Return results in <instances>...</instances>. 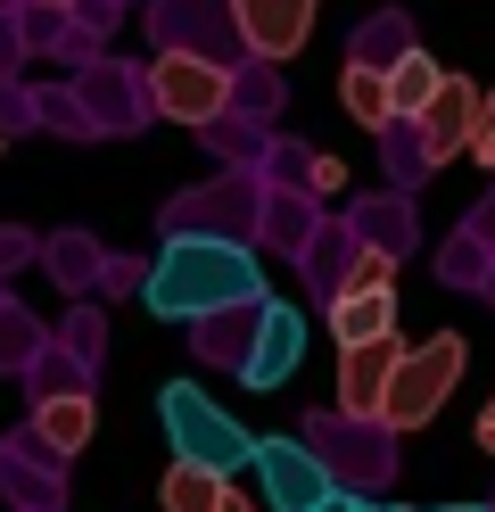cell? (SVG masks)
<instances>
[{
    "label": "cell",
    "mask_w": 495,
    "mask_h": 512,
    "mask_svg": "<svg viewBox=\"0 0 495 512\" xmlns=\"http://www.w3.org/2000/svg\"><path fill=\"white\" fill-rule=\"evenodd\" d=\"M141 298L157 323H207L223 306H264V265L240 240H165L157 265L141 281Z\"/></svg>",
    "instance_id": "obj_1"
},
{
    "label": "cell",
    "mask_w": 495,
    "mask_h": 512,
    "mask_svg": "<svg viewBox=\"0 0 495 512\" xmlns=\"http://www.w3.org/2000/svg\"><path fill=\"white\" fill-rule=\"evenodd\" d=\"M157 422H165V446H174V463H207V471H256V430H240L231 413L198 389V380H165L157 389Z\"/></svg>",
    "instance_id": "obj_2"
},
{
    "label": "cell",
    "mask_w": 495,
    "mask_h": 512,
    "mask_svg": "<svg viewBox=\"0 0 495 512\" xmlns=\"http://www.w3.org/2000/svg\"><path fill=\"white\" fill-rule=\"evenodd\" d=\"M462 364H471L462 331H438V339L405 347V364H396V380H388V405H380V430H421V422H438L446 397H454V380H462Z\"/></svg>",
    "instance_id": "obj_3"
},
{
    "label": "cell",
    "mask_w": 495,
    "mask_h": 512,
    "mask_svg": "<svg viewBox=\"0 0 495 512\" xmlns=\"http://www.w3.org/2000/svg\"><path fill=\"white\" fill-rule=\"evenodd\" d=\"M256 488L273 512H330L339 504V479H330V463L306 438H264L256 446Z\"/></svg>",
    "instance_id": "obj_4"
},
{
    "label": "cell",
    "mask_w": 495,
    "mask_h": 512,
    "mask_svg": "<svg viewBox=\"0 0 495 512\" xmlns=\"http://www.w3.org/2000/svg\"><path fill=\"white\" fill-rule=\"evenodd\" d=\"M149 100L157 116H174V124H215L223 100H231V83L215 58H198V50H165L157 67H149Z\"/></svg>",
    "instance_id": "obj_5"
},
{
    "label": "cell",
    "mask_w": 495,
    "mask_h": 512,
    "mask_svg": "<svg viewBox=\"0 0 495 512\" xmlns=\"http://www.w3.org/2000/svg\"><path fill=\"white\" fill-rule=\"evenodd\" d=\"M479 116H487V91L446 75V91L421 108V166H446V157H471L479 141Z\"/></svg>",
    "instance_id": "obj_6"
},
{
    "label": "cell",
    "mask_w": 495,
    "mask_h": 512,
    "mask_svg": "<svg viewBox=\"0 0 495 512\" xmlns=\"http://www.w3.org/2000/svg\"><path fill=\"white\" fill-rule=\"evenodd\" d=\"M306 364V314L297 306H256V347H248V389H289V372Z\"/></svg>",
    "instance_id": "obj_7"
},
{
    "label": "cell",
    "mask_w": 495,
    "mask_h": 512,
    "mask_svg": "<svg viewBox=\"0 0 495 512\" xmlns=\"http://www.w3.org/2000/svg\"><path fill=\"white\" fill-rule=\"evenodd\" d=\"M231 25H240V42L256 50V58H297L306 50V34H314V0H231Z\"/></svg>",
    "instance_id": "obj_8"
},
{
    "label": "cell",
    "mask_w": 495,
    "mask_h": 512,
    "mask_svg": "<svg viewBox=\"0 0 495 512\" xmlns=\"http://www.w3.org/2000/svg\"><path fill=\"white\" fill-rule=\"evenodd\" d=\"M405 364V339H372V347H339V405L363 413V422H380L388 405V380Z\"/></svg>",
    "instance_id": "obj_9"
},
{
    "label": "cell",
    "mask_w": 495,
    "mask_h": 512,
    "mask_svg": "<svg viewBox=\"0 0 495 512\" xmlns=\"http://www.w3.org/2000/svg\"><path fill=\"white\" fill-rule=\"evenodd\" d=\"M330 339H339V347L396 339V298L388 290H339V298H330Z\"/></svg>",
    "instance_id": "obj_10"
},
{
    "label": "cell",
    "mask_w": 495,
    "mask_h": 512,
    "mask_svg": "<svg viewBox=\"0 0 495 512\" xmlns=\"http://www.w3.org/2000/svg\"><path fill=\"white\" fill-rule=\"evenodd\" d=\"M165 512H248V496L207 463H165Z\"/></svg>",
    "instance_id": "obj_11"
},
{
    "label": "cell",
    "mask_w": 495,
    "mask_h": 512,
    "mask_svg": "<svg viewBox=\"0 0 495 512\" xmlns=\"http://www.w3.org/2000/svg\"><path fill=\"white\" fill-rule=\"evenodd\" d=\"M91 430H99V413H91V397H42V413H33V438L50 446V455H83L91 446Z\"/></svg>",
    "instance_id": "obj_12"
},
{
    "label": "cell",
    "mask_w": 495,
    "mask_h": 512,
    "mask_svg": "<svg viewBox=\"0 0 495 512\" xmlns=\"http://www.w3.org/2000/svg\"><path fill=\"white\" fill-rule=\"evenodd\" d=\"M438 91H446V67H438L429 50L388 58V100H396V124H405V116H421L429 100H438Z\"/></svg>",
    "instance_id": "obj_13"
},
{
    "label": "cell",
    "mask_w": 495,
    "mask_h": 512,
    "mask_svg": "<svg viewBox=\"0 0 495 512\" xmlns=\"http://www.w3.org/2000/svg\"><path fill=\"white\" fill-rule=\"evenodd\" d=\"M339 100L355 124H372V133H388L396 124V100H388V67H363V58H347V75H339Z\"/></svg>",
    "instance_id": "obj_14"
},
{
    "label": "cell",
    "mask_w": 495,
    "mask_h": 512,
    "mask_svg": "<svg viewBox=\"0 0 495 512\" xmlns=\"http://www.w3.org/2000/svg\"><path fill=\"white\" fill-rule=\"evenodd\" d=\"M388 281H396V256H363V265H355V281H347V290H388Z\"/></svg>",
    "instance_id": "obj_15"
},
{
    "label": "cell",
    "mask_w": 495,
    "mask_h": 512,
    "mask_svg": "<svg viewBox=\"0 0 495 512\" xmlns=\"http://www.w3.org/2000/svg\"><path fill=\"white\" fill-rule=\"evenodd\" d=\"M471 157H479V166L495 174V124H479V141H471Z\"/></svg>",
    "instance_id": "obj_16"
},
{
    "label": "cell",
    "mask_w": 495,
    "mask_h": 512,
    "mask_svg": "<svg viewBox=\"0 0 495 512\" xmlns=\"http://www.w3.org/2000/svg\"><path fill=\"white\" fill-rule=\"evenodd\" d=\"M479 455H495V397H487V413H479Z\"/></svg>",
    "instance_id": "obj_17"
},
{
    "label": "cell",
    "mask_w": 495,
    "mask_h": 512,
    "mask_svg": "<svg viewBox=\"0 0 495 512\" xmlns=\"http://www.w3.org/2000/svg\"><path fill=\"white\" fill-rule=\"evenodd\" d=\"M330 512H388V504H372V496H347V488H339V504H330Z\"/></svg>",
    "instance_id": "obj_18"
},
{
    "label": "cell",
    "mask_w": 495,
    "mask_h": 512,
    "mask_svg": "<svg viewBox=\"0 0 495 512\" xmlns=\"http://www.w3.org/2000/svg\"><path fill=\"white\" fill-rule=\"evenodd\" d=\"M438 512H495V504H438Z\"/></svg>",
    "instance_id": "obj_19"
},
{
    "label": "cell",
    "mask_w": 495,
    "mask_h": 512,
    "mask_svg": "<svg viewBox=\"0 0 495 512\" xmlns=\"http://www.w3.org/2000/svg\"><path fill=\"white\" fill-rule=\"evenodd\" d=\"M479 124H495V91H487V116H479Z\"/></svg>",
    "instance_id": "obj_20"
},
{
    "label": "cell",
    "mask_w": 495,
    "mask_h": 512,
    "mask_svg": "<svg viewBox=\"0 0 495 512\" xmlns=\"http://www.w3.org/2000/svg\"><path fill=\"white\" fill-rule=\"evenodd\" d=\"M42 9H66V0H42Z\"/></svg>",
    "instance_id": "obj_21"
},
{
    "label": "cell",
    "mask_w": 495,
    "mask_h": 512,
    "mask_svg": "<svg viewBox=\"0 0 495 512\" xmlns=\"http://www.w3.org/2000/svg\"><path fill=\"white\" fill-rule=\"evenodd\" d=\"M388 512H405V504H388Z\"/></svg>",
    "instance_id": "obj_22"
},
{
    "label": "cell",
    "mask_w": 495,
    "mask_h": 512,
    "mask_svg": "<svg viewBox=\"0 0 495 512\" xmlns=\"http://www.w3.org/2000/svg\"><path fill=\"white\" fill-rule=\"evenodd\" d=\"M0 149H9V141H0Z\"/></svg>",
    "instance_id": "obj_23"
}]
</instances>
